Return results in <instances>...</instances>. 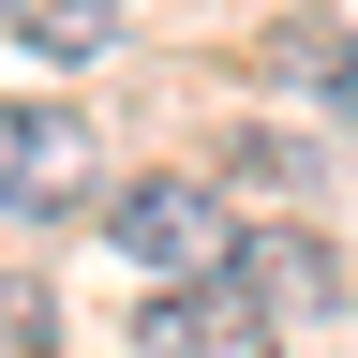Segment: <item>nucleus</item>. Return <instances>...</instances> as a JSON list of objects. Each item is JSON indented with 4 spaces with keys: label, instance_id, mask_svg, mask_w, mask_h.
Here are the masks:
<instances>
[{
    "label": "nucleus",
    "instance_id": "nucleus-1",
    "mask_svg": "<svg viewBox=\"0 0 358 358\" xmlns=\"http://www.w3.org/2000/svg\"><path fill=\"white\" fill-rule=\"evenodd\" d=\"M105 239L150 268V284H179V268H209V254H224V209L194 194V179H134V194H105Z\"/></svg>",
    "mask_w": 358,
    "mask_h": 358
},
{
    "label": "nucleus",
    "instance_id": "nucleus-2",
    "mask_svg": "<svg viewBox=\"0 0 358 358\" xmlns=\"http://www.w3.org/2000/svg\"><path fill=\"white\" fill-rule=\"evenodd\" d=\"M150 343H164V358H284V329H268L224 268H179V284L150 299Z\"/></svg>",
    "mask_w": 358,
    "mask_h": 358
},
{
    "label": "nucleus",
    "instance_id": "nucleus-3",
    "mask_svg": "<svg viewBox=\"0 0 358 358\" xmlns=\"http://www.w3.org/2000/svg\"><path fill=\"white\" fill-rule=\"evenodd\" d=\"M90 194V134L60 105H0V209H75Z\"/></svg>",
    "mask_w": 358,
    "mask_h": 358
},
{
    "label": "nucleus",
    "instance_id": "nucleus-4",
    "mask_svg": "<svg viewBox=\"0 0 358 358\" xmlns=\"http://www.w3.org/2000/svg\"><path fill=\"white\" fill-rule=\"evenodd\" d=\"M224 284H239L268 329H284V313H329V239H313V224H268V239H224Z\"/></svg>",
    "mask_w": 358,
    "mask_h": 358
},
{
    "label": "nucleus",
    "instance_id": "nucleus-5",
    "mask_svg": "<svg viewBox=\"0 0 358 358\" xmlns=\"http://www.w3.org/2000/svg\"><path fill=\"white\" fill-rule=\"evenodd\" d=\"M15 30H30V60H105L120 0H15Z\"/></svg>",
    "mask_w": 358,
    "mask_h": 358
},
{
    "label": "nucleus",
    "instance_id": "nucleus-6",
    "mask_svg": "<svg viewBox=\"0 0 358 358\" xmlns=\"http://www.w3.org/2000/svg\"><path fill=\"white\" fill-rule=\"evenodd\" d=\"M30 343H45V299H30V284H0V358H30Z\"/></svg>",
    "mask_w": 358,
    "mask_h": 358
},
{
    "label": "nucleus",
    "instance_id": "nucleus-7",
    "mask_svg": "<svg viewBox=\"0 0 358 358\" xmlns=\"http://www.w3.org/2000/svg\"><path fill=\"white\" fill-rule=\"evenodd\" d=\"M0 15H15V0H0Z\"/></svg>",
    "mask_w": 358,
    "mask_h": 358
}]
</instances>
